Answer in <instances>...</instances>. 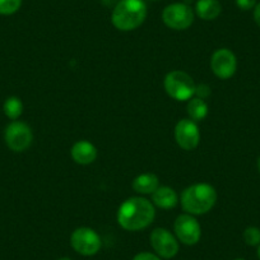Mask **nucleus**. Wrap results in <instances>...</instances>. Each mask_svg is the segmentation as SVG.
<instances>
[{"mask_svg": "<svg viewBox=\"0 0 260 260\" xmlns=\"http://www.w3.org/2000/svg\"><path fill=\"white\" fill-rule=\"evenodd\" d=\"M156 211L153 203L141 197L129 198L119 207L117 223L126 231H141L153 222Z\"/></svg>", "mask_w": 260, "mask_h": 260, "instance_id": "1", "label": "nucleus"}, {"mask_svg": "<svg viewBox=\"0 0 260 260\" xmlns=\"http://www.w3.org/2000/svg\"><path fill=\"white\" fill-rule=\"evenodd\" d=\"M217 202V192L212 185L201 182L186 187L181 194V207L191 216H201L211 211Z\"/></svg>", "mask_w": 260, "mask_h": 260, "instance_id": "2", "label": "nucleus"}, {"mask_svg": "<svg viewBox=\"0 0 260 260\" xmlns=\"http://www.w3.org/2000/svg\"><path fill=\"white\" fill-rule=\"evenodd\" d=\"M147 17V6L143 0H119L112 11L111 22L120 31L138 28Z\"/></svg>", "mask_w": 260, "mask_h": 260, "instance_id": "3", "label": "nucleus"}, {"mask_svg": "<svg viewBox=\"0 0 260 260\" xmlns=\"http://www.w3.org/2000/svg\"><path fill=\"white\" fill-rule=\"evenodd\" d=\"M165 89L171 99L176 101H189L195 93V86L191 77L181 71L170 72L165 77Z\"/></svg>", "mask_w": 260, "mask_h": 260, "instance_id": "4", "label": "nucleus"}, {"mask_svg": "<svg viewBox=\"0 0 260 260\" xmlns=\"http://www.w3.org/2000/svg\"><path fill=\"white\" fill-rule=\"evenodd\" d=\"M4 141L11 151L13 152H24L31 147L34 141L32 130L26 122L23 121H12L4 132Z\"/></svg>", "mask_w": 260, "mask_h": 260, "instance_id": "5", "label": "nucleus"}, {"mask_svg": "<svg viewBox=\"0 0 260 260\" xmlns=\"http://www.w3.org/2000/svg\"><path fill=\"white\" fill-rule=\"evenodd\" d=\"M71 245L74 251L83 256H92L100 251L102 241L100 235L89 227H79L71 236Z\"/></svg>", "mask_w": 260, "mask_h": 260, "instance_id": "6", "label": "nucleus"}, {"mask_svg": "<svg viewBox=\"0 0 260 260\" xmlns=\"http://www.w3.org/2000/svg\"><path fill=\"white\" fill-rule=\"evenodd\" d=\"M162 19L167 27L176 31L189 28L194 22V12L187 4L174 3L167 6L162 12Z\"/></svg>", "mask_w": 260, "mask_h": 260, "instance_id": "7", "label": "nucleus"}, {"mask_svg": "<svg viewBox=\"0 0 260 260\" xmlns=\"http://www.w3.org/2000/svg\"><path fill=\"white\" fill-rule=\"evenodd\" d=\"M175 236L187 246L198 244L202 237V229L199 222L197 221L194 216L189 213L180 214L174 223Z\"/></svg>", "mask_w": 260, "mask_h": 260, "instance_id": "8", "label": "nucleus"}, {"mask_svg": "<svg viewBox=\"0 0 260 260\" xmlns=\"http://www.w3.org/2000/svg\"><path fill=\"white\" fill-rule=\"evenodd\" d=\"M151 246L162 259H172L179 252V240L166 229H154L149 236Z\"/></svg>", "mask_w": 260, "mask_h": 260, "instance_id": "9", "label": "nucleus"}, {"mask_svg": "<svg viewBox=\"0 0 260 260\" xmlns=\"http://www.w3.org/2000/svg\"><path fill=\"white\" fill-rule=\"evenodd\" d=\"M175 139L180 148L192 151L201 142V132L197 122L190 119H182L175 126Z\"/></svg>", "mask_w": 260, "mask_h": 260, "instance_id": "10", "label": "nucleus"}, {"mask_svg": "<svg viewBox=\"0 0 260 260\" xmlns=\"http://www.w3.org/2000/svg\"><path fill=\"white\" fill-rule=\"evenodd\" d=\"M212 72L219 79H229L236 73L237 59L229 49H218L211 57Z\"/></svg>", "mask_w": 260, "mask_h": 260, "instance_id": "11", "label": "nucleus"}, {"mask_svg": "<svg viewBox=\"0 0 260 260\" xmlns=\"http://www.w3.org/2000/svg\"><path fill=\"white\" fill-rule=\"evenodd\" d=\"M72 158L78 165H91L97 158V148L87 141H79L71 149Z\"/></svg>", "mask_w": 260, "mask_h": 260, "instance_id": "12", "label": "nucleus"}, {"mask_svg": "<svg viewBox=\"0 0 260 260\" xmlns=\"http://www.w3.org/2000/svg\"><path fill=\"white\" fill-rule=\"evenodd\" d=\"M152 203L153 206L162 209L175 208L179 203V197L176 191L170 186H158L156 191L152 194Z\"/></svg>", "mask_w": 260, "mask_h": 260, "instance_id": "13", "label": "nucleus"}, {"mask_svg": "<svg viewBox=\"0 0 260 260\" xmlns=\"http://www.w3.org/2000/svg\"><path fill=\"white\" fill-rule=\"evenodd\" d=\"M195 11L199 18L204 21H213L221 14L222 7L218 0H198Z\"/></svg>", "mask_w": 260, "mask_h": 260, "instance_id": "14", "label": "nucleus"}, {"mask_svg": "<svg viewBox=\"0 0 260 260\" xmlns=\"http://www.w3.org/2000/svg\"><path fill=\"white\" fill-rule=\"evenodd\" d=\"M158 186L159 180L154 174H142L133 181V189L138 194H153Z\"/></svg>", "mask_w": 260, "mask_h": 260, "instance_id": "15", "label": "nucleus"}, {"mask_svg": "<svg viewBox=\"0 0 260 260\" xmlns=\"http://www.w3.org/2000/svg\"><path fill=\"white\" fill-rule=\"evenodd\" d=\"M187 115L189 119L192 121H202L208 115V105L204 100L198 99V97H191L187 102Z\"/></svg>", "mask_w": 260, "mask_h": 260, "instance_id": "16", "label": "nucleus"}, {"mask_svg": "<svg viewBox=\"0 0 260 260\" xmlns=\"http://www.w3.org/2000/svg\"><path fill=\"white\" fill-rule=\"evenodd\" d=\"M3 111L7 117L11 120H17L21 117L22 112H23V104H22L21 99L16 96H11L4 101Z\"/></svg>", "mask_w": 260, "mask_h": 260, "instance_id": "17", "label": "nucleus"}, {"mask_svg": "<svg viewBox=\"0 0 260 260\" xmlns=\"http://www.w3.org/2000/svg\"><path fill=\"white\" fill-rule=\"evenodd\" d=\"M22 6V0H0V14L11 16L14 14Z\"/></svg>", "mask_w": 260, "mask_h": 260, "instance_id": "18", "label": "nucleus"}, {"mask_svg": "<svg viewBox=\"0 0 260 260\" xmlns=\"http://www.w3.org/2000/svg\"><path fill=\"white\" fill-rule=\"evenodd\" d=\"M244 240L249 246H259L260 245V229L257 227H247L244 231Z\"/></svg>", "mask_w": 260, "mask_h": 260, "instance_id": "19", "label": "nucleus"}, {"mask_svg": "<svg viewBox=\"0 0 260 260\" xmlns=\"http://www.w3.org/2000/svg\"><path fill=\"white\" fill-rule=\"evenodd\" d=\"M211 87L206 83H201L195 86V93L194 96L198 97V99H202L206 101L209 96H211Z\"/></svg>", "mask_w": 260, "mask_h": 260, "instance_id": "20", "label": "nucleus"}, {"mask_svg": "<svg viewBox=\"0 0 260 260\" xmlns=\"http://www.w3.org/2000/svg\"><path fill=\"white\" fill-rule=\"evenodd\" d=\"M236 4L241 11H250V9L255 8L256 0H236Z\"/></svg>", "mask_w": 260, "mask_h": 260, "instance_id": "21", "label": "nucleus"}, {"mask_svg": "<svg viewBox=\"0 0 260 260\" xmlns=\"http://www.w3.org/2000/svg\"><path fill=\"white\" fill-rule=\"evenodd\" d=\"M133 260H161V257L157 254H152V252L143 251L137 254L136 256L133 257Z\"/></svg>", "mask_w": 260, "mask_h": 260, "instance_id": "22", "label": "nucleus"}, {"mask_svg": "<svg viewBox=\"0 0 260 260\" xmlns=\"http://www.w3.org/2000/svg\"><path fill=\"white\" fill-rule=\"evenodd\" d=\"M254 21L260 27V3H257L254 8Z\"/></svg>", "mask_w": 260, "mask_h": 260, "instance_id": "23", "label": "nucleus"}, {"mask_svg": "<svg viewBox=\"0 0 260 260\" xmlns=\"http://www.w3.org/2000/svg\"><path fill=\"white\" fill-rule=\"evenodd\" d=\"M102 3H104L106 7H111V6H114L115 3L117 4L119 2H117V0H102Z\"/></svg>", "mask_w": 260, "mask_h": 260, "instance_id": "24", "label": "nucleus"}, {"mask_svg": "<svg viewBox=\"0 0 260 260\" xmlns=\"http://www.w3.org/2000/svg\"><path fill=\"white\" fill-rule=\"evenodd\" d=\"M257 256H259V259H260V245L257 246Z\"/></svg>", "mask_w": 260, "mask_h": 260, "instance_id": "25", "label": "nucleus"}, {"mask_svg": "<svg viewBox=\"0 0 260 260\" xmlns=\"http://www.w3.org/2000/svg\"><path fill=\"white\" fill-rule=\"evenodd\" d=\"M257 169H259V172H260V157L259 159H257Z\"/></svg>", "mask_w": 260, "mask_h": 260, "instance_id": "26", "label": "nucleus"}, {"mask_svg": "<svg viewBox=\"0 0 260 260\" xmlns=\"http://www.w3.org/2000/svg\"><path fill=\"white\" fill-rule=\"evenodd\" d=\"M57 260H72V259H69V257H60V259Z\"/></svg>", "mask_w": 260, "mask_h": 260, "instance_id": "27", "label": "nucleus"}, {"mask_svg": "<svg viewBox=\"0 0 260 260\" xmlns=\"http://www.w3.org/2000/svg\"><path fill=\"white\" fill-rule=\"evenodd\" d=\"M235 260H245V259H242V257H237V259H235Z\"/></svg>", "mask_w": 260, "mask_h": 260, "instance_id": "28", "label": "nucleus"}]
</instances>
